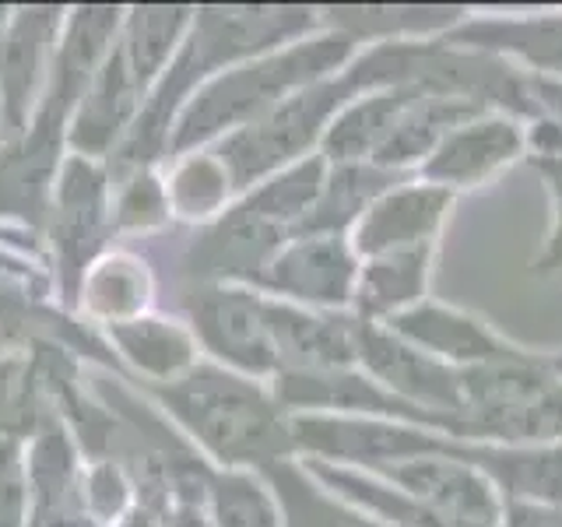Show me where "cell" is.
Returning <instances> with one entry per match:
<instances>
[{
    "mask_svg": "<svg viewBox=\"0 0 562 527\" xmlns=\"http://www.w3.org/2000/svg\"><path fill=\"white\" fill-rule=\"evenodd\" d=\"M105 334H110V345L120 351V359L145 380V386L180 380L201 362V345L193 338L190 324L172 321V316L140 313L131 321L105 324Z\"/></svg>",
    "mask_w": 562,
    "mask_h": 527,
    "instance_id": "7402d4cb",
    "label": "cell"
},
{
    "mask_svg": "<svg viewBox=\"0 0 562 527\" xmlns=\"http://www.w3.org/2000/svg\"><path fill=\"white\" fill-rule=\"evenodd\" d=\"M49 418L43 408V377L22 356L0 359V439L29 444Z\"/></svg>",
    "mask_w": 562,
    "mask_h": 527,
    "instance_id": "4dcf8cb0",
    "label": "cell"
},
{
    "mask_svg": "<svg viewBox=\"0 0 562 527\" xmlns=\"http://www.w3.org/2000/svg\"><path fill=\"white\" fill-rule=\"evenodd\" d=\"M527 158V120L509 113H479L453 127L415 176L450 193L479 190Z\"/></svg>",
    "mask_w": 562,
    "mask_h": 527,
    "instance_id": "7c38bea8",
    "label": "cell"
},
{
    "mask_svg": "<svg viewBox=\"0 0 562 527\" xmlns=\"http://www.w3.org/2000/svg\"><path fill=\"white\" fill-rule=\"evenodd\" d=\"M362 524L366 527H386V524H376V520H369V517H362Z\"/></svg>",
    "mask_w": 562,
    "mask_h": 527,
    "instance_id": "60d3db41",
    "label": "cell"
},
{
    "mask_svg": "<svg viewBox=\"0 0 562 527\" xmlns=\"http://www.w3.org/2000/svg\"><path fill=\"white\" fill-rule=\"evenodd\" d=\"M324 176H327V158L310 155L303 162L268 176V180L257 183L254 190L239 193L236 201L260 222L274 225L278 233L295 236L299 228H303V222L310 218L316 198H321Z\"/></svg>",
    "mask_w": 562,
    "mask_h": 527,
    "instance_id": "4316f807",
    "label": "cell"
},
{
    "mask_svg": "<svg viewBox=\"0 0 562 527\" xmlns=\"http://www.w3.org/2000/svg\"><path fill=\"white\" fill-rule=\"evenodd\" d=\"M488 113L482 105H474L468 99H453V96H415L408 102V110L401 113L397 127L391 134V141L383 145V152L376 155V166L401 172V176H415L426 158L443 145V137L461 127L464 120Z\"/></svg>",
    "mask_w": 562,
    "mask_h": 527,
    "instance_id": "484cf974",
    "label": "cell"
},
{
    "mask_svg": "<svg viewBox=\"0 0 562 527\" xmlns=\"http://www.w3.org/2000/svg\"><path fill=\"white\" fill-rule=\"evenodd\" d=\"M78 303L92 316H99L102 324H120L131 321V316L148 313L151 303L148 268L131 254L99 257L81 281Z\"/></svg>",
    "mask_w": 562,
    "mask_h": 527,
    "instance_id": "83f0119b",
    "label": "cell"
},
{
    "mask_svg": "<svg viewBox=\"0 0 562 527\" xmlns=\"http://www.w3.org/2000/svg\"><path fill=\"white\" fill-rule=\"evenodd\" d=\"M531 99H535V110L538 116L552 120L562 127V81H538L531 78Z\"/></svg>",
    "mask_w": 562,
    "mask_h": 527,
    "instance_id": "8d00e7d4",
    "label": "cell"
},
{
    "mask_svg": "<svg viewBox=\"0 0 562 527\" xmlns=\"http://www.w3.org/2000/svg\"><path fill=\"white\" fill-rule=\"evenodd\" d=\"M268 327L278 373H324L359 366V321L351 313H321L268 299Z\"/></svg>",
    "mask_w": 562,
    "mask_h": 527,
    "instance_id": "ac0fdd59",
    "label": "cell"
},
{
    "mask_svg": "<svg viewBox=\"0 0 562 527\" xmlns=\"http://www.w3.org/2000/svg\"><path fill=\"white\" fill-rule=\"evenodd\" d=\"M359 268L362 260L348 236L303 233L285 239V246L254 281V289L274 303L321 313H351Z\"/></svg>",
    "mask_w": 562,
    "mask_h": 527,
    "instance_id": "ba28073f",
    "label": "cell"
},
{
    "mask_svg": "<svg viewBox=\"0 0 562 527\" xmlns=\"http://www.w3.org/2000/svg\"><path fill=\"white\" fill-rule=\"evenodd\" d=\"M113 527H162V517L155 514V509H148V506H134V509H127Z\"/></svg>",
    "mask_w": 562,
    "mask_h": 527,
    "instance_id": "f35d334b",
    "label": "cell"
},
{
    "mask_svg": "<svg viewBox=\"0 0 562 527\" xmlns=\"http://www.w3.org/2000/svg\"><path fill=\"white\" fill-rule=\"evenodd\" d=\"M85 506L102 527H113L127 509L137 506V489L127 468L113 457H95L85 464Z\"/></svg>",
    "mask_w": 562,
    "mask_h": 527,
    "instance_id": "d6a6232c",
    "label": "cell"
},
{
    "mask_svg": "<svg viewBox=\"0 0 562 527\" xmlns=\"http://www.w3.org/2000/svg\"><path fill=\"white\" fill-rule=\"evenodd\" d=\"M383 327H391L404 341L429 351L432 359L447 362L457 373H464V369H474V366H488V362H509L531 351L517 341H509L506 334H499L485 321V316L439 303L432 295Z\"/></svg>",
    "mask_w": 562,
    "mask_h": 527,
    "instance_id": "2e32d148",
    "label": "cell"
},
{
    "mask_svg": "<svg viewBox=\"0 0 562 527\" xmlns=\"http://www.w3.org/2000/svg\"><path fill=\"white\" fill-rule=\"evenodd\" d=\"M356 96L359 92L345 78V70H338V75L316 81L274 105L271 113L254 120L250 127L228 134L211 152L222 158V166L233 176L236 193H246L268 176L303 162L310 155H321L330 120Z\"/></svg>",
    "mask_w": 562,
    "mask_h": 527,
    "instance_id": "277c9868",
    "label": "cell"
},
{
    "mask_svg": "<svg viewBox=\"0 0 562 527\" xmlns=\"http://www.w3.org/2000/svg\"><path fill=\"white\" fill-rule=\"evenodd\" d=\"M541 176L544 193H549V233L541 239V250L531 260V271L538 278L562 274V162H531Z\"/></svg>",
    "mask_w": 562,
    "mask_h": 527,
    "instance_id": "e575fe53",
    "label": "cell"
},
{
    "mask_svg": "<svg viewBox=\"0 0 562 527\" xmlns=\"http://www.w3.org/2000/svg\"><path fill=\"white\" fill-rule=\"evenodd\" d=\"M0 527H29L25 444L0 439Z\"/></svg>",
    "mask_w": 562,
    "mask_h": 527,
    "instance_id": "836d02e7",
    "label": "cell"
},
{
    "mask_svg": "<svg viewBox=\"0 0 562 527\" xmlns=\"http://www.w3.org/2000/svg\"><path fill=\"white\" fill-rule=\"evenodd\" d=\"M53 264H57L60 295L78 303L81 281L102 257L105 236L113 233V176L105 162L67 155L53 183L46 211Z\"/></svg>",
    "mask_w": 562,
    "mask_h": 527,
    "instance_id": "8992f818",
    "label": "cell"
},
{
    "mask_svg": "<svg viewBox=\"0 0 562 527\" xmlns=\"http://www.w3.org/2000/svg\"><path fill=\"white\" fill-rule=\"evenodd\" d=\"M376 479L408 492L412 500L429 506L450 524L461 527H503V496L485 474L461 457V439H453L447 453L415 457L380 471Z\"/></svg>",
    "mask_w": 562,
    "mask_h": 527,
    "instance_id": "8fae6325",
    "label": "cell"
},
{
    "mask_svg": "<svg viewBox=\"0 0 562 527\" xmlns=\"http://www.w3.org/2000/svg\"><path fill=\"white\" fill-rule=\"evenodd\" d=\"M359 369L373 377L383 391L412 404L426 415L439 433L453 436V422L464 408L461 373L447 362L432 359L429 351L415 348L383 324L359 321Z\"/></svg>",
    "mask_w": 562,
    "mask_h": 527,
    "instance_id": "9c48e42d",
    "label": "cell"
},
{
    "mask_svg": "<svg viewBox=\"0 0 562 527\" xmlns=\"http://www.w3.org/2000/svg\"><path fill=\"white\" fill-rule=\"evenodd\" d=\"M204 514L211 527H285L274 489L257 471L215 468L207 482Z\"/></svg>",
    "mask_w": 562,
    "mask_h": 527,
    "instance_id": "f546056e",
    "label": "cell"
},
{
    "mask_svg": "<svg viewBox=\"0 0 562 527\" xmlns=\"http://www.w3.org/2000/svg\"><path fill=\"white\" fill-rule=\"evenodd\" d=\"M453 204L457 193L418 180V176H404L366 211L348 239L356 246L359 260L394 250H415V246H439Z\"/></svg>",
    "mask_w": 562,
    "mask_h": 527,
    "instance_id": "5bb4252c",
    "label": "cell"
},
{
    "mask_svg": "<svg viewBox=\"0 0 562 527\" xmlns=\"http://www.w3.org/2000/svg\"><path fill=\"white\" fill-rule=\"evenodd\" d=\"M321 8L306 4H228V8H193V25L176 53V60L140 110L134 131L123 148L110 158L116 172L148 169L158 158H169L172 123L187 99L201 85L218 78L222 70L257 60L263 53L292 46L306 35L321 32Z\"/></svg>",
    "mask_w": 562,
    "mask_h": 527,
    "instance_id": "6da1fadb",
    "label": "cell"
},
{
    "mask_svg": "<svg viewBox=\"0 0 562 527\" xmlns=\"http://www.w3.org/2000/svg\"><path fill=\"white\" fill-rule=\"evenodd\" d=\"M278 401L289 415H366V418H401L415 426L432 422L415 412L412 404L397 401L391 391L366 377L359 366L348 369H324V373H278L271 380Z\"/></svg>",
    "mask_w": 562,
    "mask_h": 527,
    "instance_id": "e0dca14e",
    "label": "cell"
},
{
    "mask_svg": "<svg viewBox=\"0 0 562 527\" xmlns=\"http://www.w3.org/2000/svg\"><path fill=\"white\" fill-rule=\"evenodd\" d=\"M503 527H562V506H506Z\"/></svg>",
    "mask_w": 562,
    "mask_h": 527,
    "instance_id": "d590c367",
    "label": "cell"
},
{
    "mask_svg": "<svg viewBox=\"0 0 562 527\" xmlns=\"http://www.w3.org/2000/svg\"><path fill=\"white\" fill-rule=\"evenodd\" d=\"M447 43L499 57L538 81H562V8L538 11H468Z\"/></svg>",
    "mask_w": 562,
    "mask_h": 527,
    "instance_id": "4fadbf2b",
    "label": "cell"
},
{
    "mask_svg": "<svg viewBox=\"0 0 562 527\" xmlns=\"http://www.w3.org/2000/svg\"><path fill=\"white\" fill-rule=\"evenodd\" d=\"M145 92L134 81L127 60L120 53V40L95 78L85 85L81 99L75 102L67 120V155L92 158V162H110L123 148V141L134 131V123L145 110Z\"/></svg>",
    "mask_w": 562,
    "mask_h": 527,
    "instance_id": "9a60e30c",
    "label": "cell"
},
{
    "mask_svg": "<svg viewBox=\"0 0 562 527\" xmlns=\"http://www.w3.org/2000/svg\"><path fill=\"white\" fill-rule=\"evenodd\" d=\"M169 218V190L155 166L123 172V183L113 190V233H151Z\"/></svg>",
    "mask_w": 562,
    "mask_h": 527,
    "instance_id": "1f68e13d",
    "label": "cell"
},
{
    "mask_svg": "<svg viewBox=\"0 0 562 527\" xmlns=\"http://www.w3.org/2000/svg\"><path fill=\"white\" fill-rule=\"evenodd\" d=\"M549 359H552V369H555V377L562 380V351H549Z\"/></svg>",
    "mask_w": 562,
    "mask_h": 527,
    "instance_id": "ab89813d",
    "label": "cell"
},
{
    "mask_svg": "<svg viewBox=\"0 0 562 527\" xmlns=\"http://www.w3.org/2000/svg\"><path fill=\"white\" fill-rule=\"evenodd\" d=\"M67 8H14L0 40V120L4 141L29 131L46 99Z\"/></svg>",
    "mask_w": 562,
    "mask_h": 527,
    "instance_id": "30bf717a",
    "label": "cell"
},
{
    "mask_svg": "<svg viewBox=\"0 0 562 527\" xmlns=\"http://www.w3.org/2000/svg\"><path fill=\"white\" fill-rule=\"evenodd\" d=\"M190 25H193V8L183 4H145L123 11L120 53L145 96H151L158 78L176 60Z\"/></svg>",
    "mask_w": 562,
    "mask_h": 527,
    "instance_id": "cb8c5ba5",
    "label": "cell"
},
{
    "mask_svg": "<svg viewBox=\"0 0 562 527\" xmlns=\"http://www.w3.org/2000/svg\"><path fill=\"white\" fill-rule=\"evenodd\" d=\"M415 96L418 92L412 88H376V92L356 96L330 120L321 155L327 162H376Z\"/></svg>",
    "mask_w": 562,
    "mask_h": 527,
    "instance_id": "603a6c76",
    "label": "cell"
},
{
    "mask_svg": "<svg viewBox=\"0 0 562 527\" xmlns=\"http://www.w3.org/2000/svg\"><path fill=\"white\" fill-rule=\"evenodd\" d=\"M401 180H404L401 172H391L376 162H327L321 198H316L310 218L295 236L303 233L351 236V228L362 222L366 211Z\"/></svg>",
    "mask_w": 562,
    "mask_h": 527,
    "instance_id": "d4e9b609",
    "label": "cell"
},
{
    "mask_svg": "<svg viewBox=\"0 0 562 527\" xmlns=\"http://www.w3.org/2000/svg\"><path fill=\"white\" fill-rule=\"evenodd\" d=\"M187 324L207 362L268 383L278 377L268 295L254 285H198L187 306Z\"/></svg>",
    "mask_w": 562,
    "mask_h": 527,
    "instance_id": "52a82bcc",
    "label": "cell"
},
{
    "mask_svg": "<svg viewBox=\"0 0 562 527\" xmlns=\"http://www.w3.org/2000/svg\"><path fill=\"white\" fill-rule=\"evenodd\" d=\"M0 134H4V120H0Z\"/></svg>",
    "mask_w": 562,
    "mask_h": 527,
    "instance_id": "b9f144b4",
    "label": "cell"
},
{
    "mask_svg": "<svg viewBox=\"0 0 562 527\" xmlns=\"http://www.w3.org/2000/svg\"><path fill=\"white\" fill-rule=\"evenodd\" d=\"M166 190H169L172 215L198 222V225L215 222L222 211L239 198L233 176H228L222 158L211 148L172 158Z\"/></svg>",
    "mask_w": 562,
    "mask_h": 527,
    "instance_id": "f1b7e54d",
    "label": "cell"
},
{
    "mask_svg": "<svg viewBox=\"0 0 562 527\" xmlns=\"http://www.w3.org/2000/svg\"><path fill=\"white\" fill-rule=\"evenodd\" d=\"M359 46L348 35L321 29L292 46L263 53L257 60L222 70L187 99L169 134V158L215 148L218 141L250 127L274 105L292 99L303 88L324 81L356 60Z\"/></svg>",
    "mask_w": 562,
    "mask_h": 527,
    "instance_id": "3957f363",
    "label": "cell"
},
{
    "mask_svg": "<svg viewBox=\"0 0 562 527\" xmlns=\"http://www.w3.org/2000/svg\"><path fill=\"white\" fill-rule=\"evenodd\" d=\"M461 457L496 485L506 506H562V444H471Z\"/></svg>",
    "mask_w": 562,
    "mask_h": 527,
    "instance_id": "d6986e66",
    "label": "cell"
},
{
    "mask_svg": "<svg viewBox=\"0 0 562 527\" xmlns=\"http://www.w3.org/2000/svg\"><path fill=\"white\" fill-rule=\"evenodd\" d=\"M471 8L457 4H341L321 8L324 29L348 35L359 49L380 43H418L439 40L464 22Z\"/></svg>",
    "mask_w": 562,
    "mask_h": 527,
    "instance_id": "44dd1931",
    "label": "cell"
},
{
    "mask_svg": "<svg viewBox=\"0 0 562 527\" xmlns=\"http://www.w3.org/2000/svg\"><path fill=\"white\" fill-rule=\"evenodd\" d=\"M436 254L439 246H415V250L366 257L351 316L362 324H391L401 313L426 303L436 274Z\"/></svg>",
    "mask_w": 562,
    "mask_h": 527,
    "instance_id": "ffe728a7",
    "label": "cell"
},
{
    "mask_svg": "<svg viewBox=\"0 0 562 527\" xmlns=\"http://www.w3.org/2000/svg\"><path fill=\"white\" fill-rule=\"evenodd\" d=\"M148 394L211 468L263 474L295 461L292 415L268 380L201 359L180 380L151 383Z\"/></svg>",
    "mask_w": 562,
    "mask_h": 527,
    "instance_id": "7a4b0ae2",
    "label": "cell"
},
{
    "mask_svg": "<svg viewBox=\"0 0 562 527\" xmlns=\"http://www.w3.org/2000/svg\"><path fill=\"white\" fill-rule=\"evenodd\" d=\"M295 461L334 464L348 471L380 474L415 457L447 453L457 436L401 418L366 415H292Z\"/></svg>",
    "mask_w": 562,
    "mask_h": 527,
    "instance_id": "5b68a950",
    "label": "cell"
},
{
    "mask_svg": "<svg viewBox=\"0 0 562 527\" xmlns=\"http://www.w3.org/2000/svg\"><path fill=\"white\" fill-rule=\"evenodd\" d=\"M162 527H211L204 506H190V503H176L169 514L162 517Z\"/></svg>",
    "mask_w": 562,
    "mask_h": 527,
    "instance_id": "74e56055",
    "label": "cell"
}]
</instances>
